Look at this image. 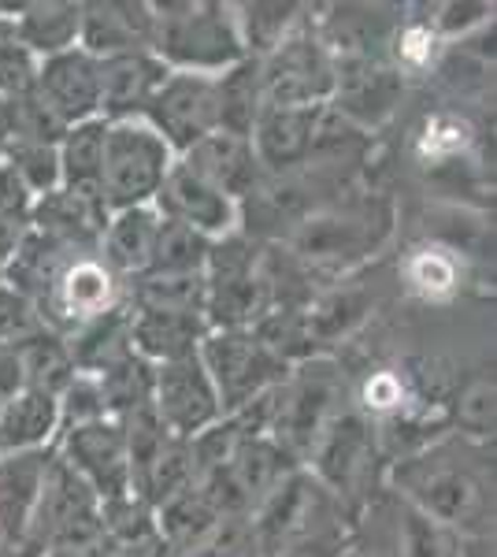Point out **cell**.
Wrapping results in <instances>:
<instances>
[{"mask_svg": "<svg viewBox=\"0 0 497 557\" xmlns=\"http://www.w3.org/2000/svg\"><path fill=\"white\" fill-rule=\"evenodd\" d=\"M386 491L464 539H494V443L446 431L383 469Z\"/></svg>", "mask_w": 497, "mask_h": 557, "instance_id": "1", "label": "cell"}, {"mask_svg": "<svg viewBox=\"0 0 497 557\" xmlns=\"http://www.w3.org/2000/svg\"><path fill=\"white\" fill-rule=\"evenodd\" d=\"M397 235V205L386 194L346 190L294 223L278 246L312 278L341 283L375 260Z\"/></svg>", "mask_w": 497, "mask_h": 557, "instance_id": "2", "label": "cell"}, {"mask_svg": "<svg viewBox=\"0 0 497 557\" xmlns=\"http://www.w3.org/2000/svg\"><path fill=\"white\" fill-rule=\"evenodd\" d=\"M152 15H157L152 57L167 71L220 75L238 60H246L234 4H223V0H167V4H152Z\"/></svg>", "mask_w": 497, "mask_h": 557, "instance_id": "3", "label": "cell"}, {"mask_svg": "<svg viewBox=\"0 0 497 557\" xmlns=\"http://www.w3.org/2000/svg\"><path fill=\"white\" fill-rule=\"evenodd\" d=\"M341 406H349V401H346V375H341L338 361L327 354L309 357V361L294 364L290 375L278 386L268 438L294 465H305L315 438L323 435V428L331 424V417Z\"/></svg>", "mask_w": 497, "mask_h": 557, "instance_id": "4", "label": "cell"}, {"mask_svg": "<svg viewBox=\"0 0 497 557\" xmlns=\"http://www.w3.org/2000/svg\"><path fill=\"white\" fill-rule=\"evenodd\" d=\"M260 257H264V242L241 235V231L212 242L204 264L208 331H249L275 309Z\"/></svg>", "mask_w": 497, "mask_h": 557, "instance_id": "5", "label": "cell"}, {"mask_svg": "<svg viewBox=\"0 0 497 557\" xmlns=\"http://www.w3.org/2000/svg\"><path fill=\"white\" fill-rule=\"evenodd\" d=\"M383 457H378L375 424L357 406H341L315 438L309 461L301 465L305 472L320 483L341 506H357V502L372 498V487L383 480Z\"/></svg>", "mask_w": 497, "mask_h": 557, "instance_id": "6", "label": "cell"}, {"mask_svg": "<svg viewBox=\"0 0 497 557\" xmlns=\"http://www.w3.org/2000/svg\"><path fill=\"white\" fill-rule=\"evenodd\" d=\"M175 164V152L141 120L108 123L104 164H101V205L112 212L152 205Z\"/></svg>", "mask_w": 497, "mask_h": 557, "instance_id": "7", "label": "cell"}, {"mask_svg": "<svg viewBox=\"0 0 497 557\" xmlns=\"http://www.w3.org/2000/svg\"><path fill=\"white\" fill-rule=\"evenodd\" d=\"M197 357L215 386L223 417L264 398L290 375V364L278 361L252 331H208L197 346Z\"/></svg>", "mask_w": 497, "mask_h": 557, "instance_id": "8", "label": "cell"}, {"mask_svg": "<svg viewBox=\"0 0 497 557\" xmlns=\"http://www.w3.org/2000/svg\"><path fill=\"white\" fill-rule=\"evenodd\" d=\"M101 532V498L52 450L38 513L30 524V543L45 546L49 554H86V546Z\"/></svg>", "mask_w": 497, "mask_h": 557, "instance_id": "9", "label": "cell"}, {"mask_svg": "<svg viewBox=\"0 0 497 557\" xmlns=\"http://www.w3.org/2000/svg\"><path fill=\"white\" fill-rule=\"evenodd\" d=\"M312 15V8H309ZM260 64V94L271 108H312L331 104L334 97V57L320 34L312 30V20H305L278 49H271Z\"/></svg>", "mask_w": 497, "mask_h": 557, "instance_id": "10", "label": "cell"}, {"mask_svg": "<svg viewBox=\"0 0 497 557\" xmlns=\"http://www.w3.org/2000/svg\"><path fill=\"white\" fill-rule=\"evenodd\" d=\"M123 298H126L123 278L104 264L97 249H86V253H75L60 268L49 294L34 309H38L45 331L67 338L78 327H86L89 320L112 312Z\"/></svg>", "mask_w": 497, "mask_h": 557, "instance_id": "11", "label": "cell"}, {"mask_svg": "<svg viewBox=\"0 0 497 557\" xmlns=\"http://www.w3.org/2000/svg\"><path fill=\"white\" fill-rule=\"evenodd\" d=\"M141 123H149L178 160L197 141L220 131V86H215V75L167 71V78L152 94Z\"/></svg>", "mask_w": 497, "mask_h": 557, "instance_id": "12", "label": "cell"}, {"mask_svg": "<svg viewBox=\"0 0 497 557\" xmlns=\"http://www.w3.org/2000/svg\"><path fill=\"white\" fill-rule=\"evenodd\" d=\"M57 454L89 483L101 506L131 498V457H126L123 424L115 417L60 431Z\"/></svg>", "mask_w": 497, "mask_h": 557, "instance_id": "13", "label": "cell"}, {"mask_svg": "<svg viewBox=\"0 0 497 557\" xmlns=\"http://www.w3.org/2000/svg\"><path fill=\"white\" fill-rule=\"evenodd\" d=\"M152 412L160 417L175 438H197L204 428H212L220 412V398L215 386L208 380L204 364L197 354L178 357V361H164L152 368Z\"/></svg>", "mask_w": 497, "mask_h": 557, "instance_id": "14", "label": "cell"}, {"mask_svg": "<svg viewBox=\"0 0 497 557\" xmlns=\"http://www.w3.org/2000/svg\"><path fill=\"white\" fill-rule=\"evenodd\" d=\"M334 112L364 134L383 127L401 104L409 78H401L390 60H334Z\"/></svg>", "mask_w": 497, "mask_h": 557, "instance_id": "15", "label": "cell"}, {"mask_svg": "<svg viewBox=\"0 0 497 557\" xmlns=\"http://www.w3.org/2000/svg\"><path fill=\"white\" fill-rule=\"evenodd\" d=\"M323 108L327 104H312V108L264 104L260 108L257 123H252V131H249V146L264 178L290 175L297 168L312 164L315 146H320Z\"/></svg>", "mask_w": 497, "mask_h": 557, "instance_id": "16", "label": "cell"}, {"mask_svg": "<svg viewBox=\"0 0 497 557\" xmlns=\"http://www.w3.org/2000/svg\"><path fill=\"white\" fill-rule=\"evenodd\" d=\"M152 209L160 212V220L183 223V227L197 231V235L220 242L227 235L241 231V209L238 201H231L227 194H220L212 183H204L197 172H189L183 160L171 164V172L160 186Z\"/></svg>", "mask_w": 497, "mask_h": 557, "instance_id": "17", "label": "cell"}, {"mask_svg": "<svg viewBox=\"0 0 497 557\" xmlns=\"http://www.w3.org/2000/svg\"><path fill=\"white\" fill-rule=\"evenodd\" d=\"M157 15L146 0H86L78 20V49L94 60L152 52Z\"/></svg>", "mask_w": 497, "mask_h": 557, "instance_id": "18", "label": "cell"}, {"mask_svg": "<svg viewBox=\"0 0 497 557\" xmlns=\"http://www.w3.org/2000/svg\"><path fill=\"white\" fill-rule=\"evenodd\" d=\"M327 15H309L312 30L334 60H386L405 8L394 4H331Z\"/></svg>", "mask_w": 497, "mask_h": 557, "instance_id": "19", "label": "cell"}, {"mask_svg": "<svg viewBox=\"0 0 497 557\" xmlns=\"http://www.w3.org/2000/svg\"><path fill=\"white\" fill-rule=\"evenodd\" d=\"M30 89L67 131L86 120H97V112H101L97 60L83 49H67L60 57L38 60V75H34Z\"/></svg>", "mask_w": 497, "mask_h": 557, "instance_id": "20", "label": "cell"}, {"mask_svg": "<svg viewBox=\"0 0 497 557\" xmlns=\"http://www.w3.org/2000/svg\"><path fill=\"white\" fill-rule=\"evenodd\" d=\"M52 450L0 454V543L4 546L30 543V524L38 513Z\"/></svg>", "mask_w": 497, "mask_h": 557, "instance_id": "21", "label": "cell"}, {"mask_svg": "<svg viewBox=\"0 0 497 557\" xmlns=\"http://www.w3.org/2000/svg\"><path fill=\"white\" fill-rule=\"evenodd\" d=\"M97 78H101V112H97V120L126 123L146 115L152 94L167 78V67L152 52H131V57L97 60Z\"/></svg>", "mask_w": 497, "mask_h": 557, "instance_id": "22", "label": "cell"}, {"mask_svg": "<svg viewBox=\"0 0 497 557\" xmlns=\"http://www.w3.org/2000/svg\"><path fill=\"white\" fill-rule=\"evenodd\" d=\"M178 160H183L189 172L201 175L204 183H212L220 194H227L231 201H238V209L264 183V172H260L257 157H252L249 138H241V134L215 131L204 141H197L189 152H183Z\"/></svg>", "mask_w": 497, "mask_h": 557, "instance_id": "23", "label": "cell"}, {"mask_svg": "<svg viewBox=\"0 0 497 557\" xmlns=\"http://www.w3.org/2000/svg\"><path fill=\"white\" fill-rule=\"evenodd\" d=\"M375 312V290L360 283H331L327 290H315V298L305 305V331H309L312 354L320 357L323 349L346 343L349 335H357L368 323V317Z\"/></svg>", "mask_w": 497, "mask_h": 557, "instance_id": "24", "label": "cell"}, {"mask_svg": "<svg viewBox=\"0 0 497 557\" xmlns=\"http://www.w3.org/2000/svg\"><path fill=\"white\" fill-rule=\"evenodd\" d=\"M208 323L201 312H164V309H134L131 305V349L149 364L178 361L197 354Z\"/></svg>", "mask_w": 497, "mask_h": 557, "instance_id": "25", "label": "cell"}, {"mask_svg": "<svg viewBox=\"0 0 497 557\" xmlns=\"http://www.w3.org/2000/svg\"><path fill=\"white\" fill-rule=\"evenodd\" d=\"M104 223H108V209L101 201L75 197V194L60 190V186L52 194L34 197V205H30V227L75 249L101 246Z\"/></svg>", "mask_w": 497, "mask_h": 557, "instance_id": "26", "label": "cell"}, {"mask_svg": "<svg viewBox=\"0 0 497 557\" xmlns=\"http://www.w3.org/2000/svg\"><path fill=\"white\" fill-rule=\"evenodd\" d=\"M78 20H83V0H38V4L12 8L15 41L34 60H49L67 49H78Z\"/></svg>", "mask_w": 497, "mask_h": 557, "instance_id": "27", "label": "cell"}, {"mask_svg": "<svg viewBox=\"0 0 497 557\" xmlns=\"http://www.w3.org/2000/svg\"><path fill=\"white\" fill-rule=\"evenodd\" d=\"M60 438V401L49 391L23 386L0 406V454L52 450Z\"/></svg>", "mask_w": 497, "mask_h": 557, "instance_id": "28", "label": "cell"}, {"mask_svg": "<svg viewBox=\"0 0 497 557\" xmlns=\"http://www.w3.org/2000/svg\"><path fill=\"white\" fill-rule=\"evenodd\" d=\"M157 235H160V212L152 209V205L112 212L104 223L97 253H101V260L123 278V283H131V278L146 275Z\"/></svg>", "mask_w": 497, "mask_h": 557, "instance_id": "29", "label": "cell"}, {"mask_svg": "<svg viewBox=\"0 0 497 557\" xmlns=\"http://www.w3.org/2000/svg\"><path fill=\"white\" fill-rule=\"evenodd\" d=\"M468 260L438 242H420L401 257V283L412 298L427 305H446L464 290Z\"/></svg>", "mask_w": 497, "mask_h": 557, "instance_id": "30", "label": "cell"}, {"mask_svg": "<svg viewBox=\"0 0 497 557\" xmlns=\"http://www.w3.org/2000/svg\"><path fill=\"white\" fill-rule=\"evenodd\" d=\"M71 349V361H75V372L86 375H101L112 364H120L131 349V301H120L112 312L89 320L86 327H78L75 335L63 338Z\"/></svg>", "mask_w": 497, "mask_h": 557, "instance_id": "31", "label": "cell"}, {"mask_svg": "<svg viewBox=\"0 0 497 557\" xmlns=\"http://www.w3.org/2000/svg\"><path fill=\"white\" fill-rule=\"evenodd\" d=\"M104 120H86L60 138V190L101 201V164H104Z\"/></svg>", "mask_w": 497, "mask_h": 557, "instance_id": "32", "label": "cell"}, {"mask_svg": "<svg viewBox=\"0 0 497 557\" xmlns=\"http://www.w3.org/2000/svg\"><path fill=\"white\" fill-rule=\"evenodd\" d=\"M238 15V34L246 45V57L264 60L271 49H278L290 34L309 20V4H234Z\"/></svg>", "mask_w": 497, "mask_h": 557, "instance_id": "33", "label": "cell"}, {"mask_svg": "<svg viewBox=\"0 0 497 557\" xmlns=\"http://www.w3.org/2000/svg\"><path fill=\"white\" fill-rule=\"evenodd\" d=\"M215 86H220V131L249 138L252 123H257L260 108H264V94H260V64L252 57L238 60L234 67L215 75Z\"/></svg>", "mask_w": 497, "mask_h": 557, "instance_id": "34", "label": "cell"}, {"mask_svg": "<svg viewBox=\"0 0 497 557\" xmlns=\"http://www.w3.org/2000/svg\"><path fill=\"white\" fill-rule=\"evenodd\" d=\"M157 520H160V532H164V539L171 546L194 554L197 546L212 535V528L220 524L223 517L215 513V506L194 483V487H186L183 494H175L171 502H164V506L157 509Z\"/></svg>", "mask_w": 497, "mask_h": 557, "instance_id": "35", "label": "cell"}, {"mask_svg": "<svg viewBox=\"0 0 497 557\" xmlns=\"http://www.w3.org/2000/svg\"><path fill=\"white\" fill-rule=\"evenodd\" d=\"M126 301L134 309L201 312L204 317V275H138L126 283Z\"/></svg>", "mask_w": 497, "mask_h": 557, "instance_id": "36", "label": "cell"}, {"mask_svg": "<svg viewBox=\"0 0 497 557\" xmlns=\"http://www.w3.org/2000/svg\"><path fill=\"white\" fill-rule=\"evenodd\" d=\"M23 364V380L34 391H49L60 398V391L75 380V361H71V349L60 335L52 331H38L34 338H26L23 346H15Z\"/></svg>", "mask_w": 497, "mask_h": 557, "instance_id": "37", "label": "cell"}, {"mask_svg": "<svg viewBox=\"0 0 497 557\" xmlns=\"http://www.w3.org/2000/svg\"><path fill=\"white\" fill-rule=\"evenodd\" d=\"M208 253H212V238L197 235L183 223L160 220V235L149 257V275H204Z\"/></svg>", "mask_w": 497, "mask_h": 557, "instance_id": "38", "label": "cell"}, {"mask_svg": "<svg viewBox=\"0 0 497 557\" xmlns=\"http://www.w3.org/2000/svg\"><path fill=\"white\" fill-rule=\"evenodd\" d=\"M152 368L157 364H149L146 357L126 354L120 364H112L108 372L97 375L108 417L123 420V417H131V412L152 406Z\"/></svg>", "mask_w": 497, "mask_h": 557, "instance_id": "39", "label": "cell"}, {"mask_svg": "<svg viewBox=\"0 0 497 557\" xmlns=\"http://www.w3.org/2000/svg\"><path fill=\"white\" fill-rule=\"evenodd\" d=\"M427 12V8H423ZM446 45L438 41L435 26H431L427 15H405L401 12V23H397L394 38H390V49H386V60L401 71V78H412V75H427L435 71L438 57Z\"/></svg>", "mask_w": 497, "mask_h": 557, "instance_id": "40", "label": "cell"}, {"mask_svg": "<svg viewBox=\"0 0 497 557\" xmlns=\"http://www.w3.org/2000/svg\"><path fill=\"white\" fill-rule=\"evenodd\" d=\"M475 146V127L460 112H435L423 123L415 152L427 168H457Z\"/></svg>", "mask_w": 497, "mask_h": 557, "instance_id": "41", "label": "cell"}, {"mask_svg": "<svg viewBox=\"0 0 497 557\" xmlns=\"http://www.w3.org/2000/svg\"><path fill=\"white\" fill-rule=\"evenodd\" d=\"M352 406L364 412L372 424H383V420L401 417L405 409L423 406V401L415 398L409 372H401V368H375V372H368L364 383L357 386Z\"/></svg>", "mask_w": 497, "mask_h": 557, "instance_id": "42", "label": "cell"}, {"mask_svg": "<svg viewBox=\"0 0 497 557\" xmlns=\"http://www.w3.org/2000/svg\"><path fill=\"white\" fill-rule=\"evenodd\" d=\"M494 372H479L475 380H468L460 386V394L449 406L446 420H449V431L464 438H475V443H494Z\"/></svg>", "mask_w": 497, "mask_h": 557, "instance_id": "43", "label": "cell"}, {"mask_svg": "<svg viewBox=\"0 0 497 557\" xmlns=\"http://www.w3.org/2000/svg\"><path fill=\"white\" fill-rule=\"evenodd\" d=\"M4 164L23 183L30 197L52 194L60 186V157L57 146H38V141H15L4 149Z\"/></svg>", "mask_w": 497, "mask_h": 557, "instance_id": "44", "label": "cell"}, {"mask_svg": "<svg viewBox=\"0 0 497 557\" xmlns=\"http://www.w3.org/2000/svg\"><path fill=\"white\" fill-rule=\"evenodd\" d=\"M427 20L435 26L438 41L442 45H453L472 38L475 30L494 23V4H460V0H449V4H431L427 8Z\"/></svg>", "mask_w": 497, "mask_h": 557, "instance_id": "45", "label": "cell"}, {"mask_svg": "<svg viewBox=\"0 0 497 557\" xmlns=\"http://www.w3.org/2000/svg\"><path fill=\"white\" fill-rule=\"evenodd\" d=\"M38 331H45V323L38 317L30 301L20 290L0 283V346H23L26 338H34Z\"/></svg>", "mask_w": 497, "mask_h": 557, "instance_id": "46", "label": "cell"}, {"mask_svg": "<svg viewBox=\"0 0 497 557\" xmlns=\"http://www.w3.org/2000/svg\"><path fill=\"white\" fill-rule=\"evenodd\" d=\"M38 60L15 38H0V101H15L34 86Z\"/></svg>", "mask_w": 497, "mask_h": 557, "instance_id": "47", "label": "cell"}, {"mask_svg": "<svg viewBox=\"0 0 497 557\" xmlns=\"http://www.w3.org/2000/svg\"><path fill=\"white\" fill-rule=\"evenodd\" d=\"M26 386L23 380V364H20V354L12 346H0V406L12 401Z\"/></svg>", "mask_w": 497, "mask_h": 557, "instance_id": "48", "label": "cell"}, {"mask_svg": "<svg viewBox=\"0 0 497 557\" xmlns=\"http://www.w3.org/2000/svg\"><path fill=\"white\" fill-rule=\"evenodd\" d=\"M268 557H346V554H341L338 539H301V543H290Z\"/></svg>", "mask_w": 497, "mask_h": 557, "instance_id": "49", "label": "cell"}, {"mask_svg": "<svg viewBox=\"0 0 497 557\" xmlns=\"http://www.w3.org/2000/svg\"><path fill=\"white\" fill-rule=\"evenodd\" d=\"M52 557H86V554H52Z\"/></svg>", "mask_w": 497, "mask_h": 557, "instance_id": "50", "label": "cell"}, {"mask_svg": "<svg viewBox=\"0 0 497 557\" xmlns=\"http://www.w3.org/2000/svg\"><path fill=\"white\" fill-rule=\"evenodd\" d=\"M346 557H360V554H346Z\"/></svg>", "mask_w": 497, "mask_h": 557, "instance_id": "51", "label": "cell"}]
</instances>
